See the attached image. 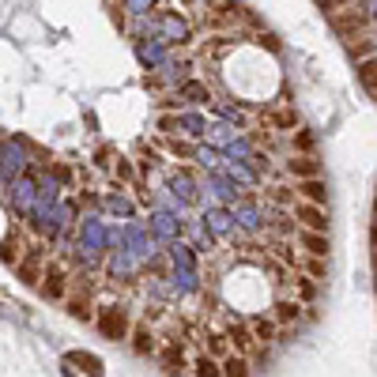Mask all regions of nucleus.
<instances>
[{
  "label": "nucleus",
  "mask_w": 377,
  "mask_h": 377,
  "mask_svg": "<svg viewBox=\"0 0 377 377\" xmlns=\"http://www.w3.org/2000/svg\"><path fill=\"white\" fill-rule=\"evenodd\" d=\"M366 23H370V8H355V4H347V8H339L332 11V27L336 34H344V38H362L366 34Z\"/></svg>",
  "instance_id": "obj_1"
},
{
  "label": "nucleus",
  "mask_w": 377,
  "mask_h": 377,
  "mask_svg": "<svg viewBox=\"0 0 377 377\" xmlns=\"http://www.w3.org/2000/svg\"><path fill=\"white\" fill-rule=\"evenodd\" d=\"M295 219L302 223V230H321V234H328V208H321V204H310V200H298L295 204Z\"/></svg>",
  "instance_id": "obj_2"
},
{
  "label": "nucleus",
  "mask_w": 377,
  "mask_h": 377,
  "mask_svg": "<svg viewBox=\"0 0 377 377\" xmlns=\"http://www.w3.org/2000/svg\"><path fill=\"white\" fill-rule=\"evenodd\" d=\"M99 328H102L109 339H125V336H129L125 310H102V313H99Z\"/></svg>",
  "instance_id": "obj_3"
},
{
  "label": "nucleus",
  "mask_w": 377,
  "mask_h": 377,
  "mask_svg": "<svg viewBox=\"0 0 377 377\" xmlns=\"http://www.w3.org/2000/svg\"><path fill=\"white\" fill-rule=\"evenodd\" d=\"M298 200H310V204H321V208H328V185H324V177H306V181H298Z\"/></svg>",
  "instance_id": "obj_4"
},
{
  "label": "nucleus",
  "mask_w": 377,
  "mask_h": 377,
  "mask_svg": "<svg viewBox=\"0 0 377 377\" xmlns=\"http://www.w3.org/2000/svg\"><path fill=\"white\" fill-rule=\"evenodd\" d=\"M298 246L306 249L310 257H328L332 241H328V234H321V230H298Z\"/></svg>",
  "instance_id": "obj_5"
},
{
  "label": "nucleus",
  "mask_w": 377,
  "mask_h": 377,
  "mask_svg": "<svg viewBox=\"0 0 377 377\" xmlns=\"http://www.w3.org/2000/svg\"><path fill=\"white\" fill-rule=\"evenodd\" d=\"M226 339H230V347L238 351V355H253V344H257V336H253V328L249 324H230V332H226Z\"/></svg>",
  "instance_id": "obj_6"
},
{
  "label": "nucleus",
  "mask_w": 377,
  "mask_h": 377,
  "mask_svg": "<svg viewBox=\"0 0 377 377\" xmlns=\"http://www.w3.org/2000/svg\"><path fill=\"white\" fill-rule=\"evenodd\" d=\"M249 328H253V336H257V344H261V347L275 344V332H279L275 317H253V321H249Z\"/></svg>",
  "instance_id": "obj_7"
},
{
  "label": "nucleus",
  "mask_w": 377,
  "mask_h": 377,
  "mask_svg": "<svg viewBox=\"0 0 377 377\" xmlns=\"http://www.w3.org/2000/svg\"><path fill=\"white\" fill-rule=\"evenodd\" d=\"M129 344L136 355H155V332L148 324H140V328H132V336H129Z\"/></svg>",
  "instance_id": "obj_8"
},
{
  "label": "nucleus",
  "mask_w": 377,
  "mask_h": 377,
  "mask_svg": "<svg viewBox=\"0 0 377 377\" xmlns=\"http://www.w3.org/2000/svg\"><path fill=\"white\" fill-rule=\"evenodd\" d=\"M268 204H275V208H295L298 204V189H290V185H268Z\"/></svg>",
  "instance_id": "obj_9"
},
{
  "label": "nucleus",
  "mask_w": 377,
  "mask_h": 377,
  "mask_svg": "<svg viewBox=\"0 0 377 377\" xmlns=\"http://www.w3.org/2000/svg\"><path fill=\"white\" fill-rule=\"evenodd\" d=\"M287 170L295 174L298 181H306V177H321V163L317 159H310V155H302V159H290Z\"/></svg>",
  "instance_id": "obj_10"
},
{
  "label": "nucleus",
  "mask_w": 377,
  "mask_h": 377,
  "mask_svg": "<svg viewBox=\"0 0 377 377\" xmlns=\"http://www.w3.org/2000/svg\"><path fill=\"white\" fill-rule=\"evenodd\" d=\"M223 377H253L249 359H246V355H238V351H230V355L223 359Z\"/></svg>",
  "instance_id": "obj_11"
},
{
  "label": "nucleus",
  "mask_w": 377,
  "mask_h": 377,
  "mask_svg": "<svg viewBox=\"0 0 377 377\" xmlns=\"http://www.w3.org/2000/svg\"><path fill=\"white\" fill-rule=\"evenodd\" d=\"M192 373L197 377H223V362H215V355H200L192 362Z\"/></svg>",
  "instance_id": "obj_12"
},
{
  "label": "nucleus",
  "mask_w": 377,
  "mask_h": 377,
  "mask_svg": "<svg viewBox=\"0 0 377 377\" xmlns=\"http://www.w3.org/2000/svg\"><path fill=\"white\" fill-rule=\"evenodd\" d=\"M272 317H275V324H279V328H287L290 321H298V317H302V306H298V302H279Z\"/></svg>",
  "instance_id": "obj_13"
},
{
  "label": "nucleus",
  "mask_w": 377,
  "mask_h": 377,
  "mask_svg": "<svg viewBox=\"0 0 377 377\" xmlns=\"http://www.w3.org/2000/svg\"><path fill=\"white\" fill-rule=\"evenodd\" d=\"M42 295H45V298H60V295H65V272H60V268H50V272H45Z\"/></svg>",
  "instance_id": "obj_14"
},
{
  "label": "nucleus",
  "mask_w": 377,
  "mask_h": 377,
  "mask_svg": "<svg viewBox=\"0 0 377 377\" xmlns=\"http://www.w3.org/2000/svg\"><path fill=\"white\" fill-rule=\"evenodd\" d=\"M359 80L366 83L370 91H377V53L366 57V60H359Z\"/></svg>",
  "instance_id": "obj_15"
},
{
  "label": "nucleus",
  "mask_w": 377,
  "mask_h": 377,
  "mask_svg": "<svg viewBox=\"0 0 377 377\" xmlns=\"http://www.w3.org/2000/svg\"><path fill=\"white\" fill-rule=\"evenodd\" d=\"M272 125H275L279 132H295V129H298V114H295V109H275V114H272Z\"/></svg>",
  "instance_id": "obj_16"
},
{
  "label": "nucleus",
  "mask_w": 377,
  "mask_h": 377,
  "mask_svg": "<svg viewBox=\"0 0 377 377\" xmlns=\"http://www.w3.org/2000/svg\"><path fill=\"white\" fill-rule=\"evenodd\" d=\"M302 268H306L310 279H328V257H306Z\"/></svg>",
  "instance_id": "obj_17"
},
{
  "label": "nucleus",
  "mask_w": 377,
  "mask_h": 377,
  "mask_svg": "<svg viewBox=\"0 0 377 377\" xmlns=\"http://www.w3.org/2000/svg\"><path fill=\"white\" fill-rule=\"evenodd\" d=\"M72 359H76V362H83V366H87V373H91V377H102V362L94 359V355H72Z\"/></svg>",
  "instance_id": "obj_18"
},
{
  "label": "nucleus",
  "mask_w": 377,
  "mask_h": 377,
  "mask_svg": "<svg viewBox=\"0 0 377 377\" xmlns=\"http://www.w3.org/2000/svg\"><path fill=\"white\" fill-rule=\"evenodd\" d=\"M208 347H212V355H219V359H226V355H230L226 336H208Z\"/></svg>",
  "instance_id": "obj_19"
},
{
  "label": "nucleus",
  "mask_w": 377,
  "mask_h": 377,
  "mask_svg": "<svg viewBox=\"0 0 377 377\" xmlns=\"http://www.w3.org/2000/svg\"><path fill=\"white\" fill-rule=\"evenodd\" d=\"M298 290H302V298H313V295H317V287H313L310 279H302V283H298Z\"/></svg>",
  "instance_id": "obj_20"
},
{
  "label": "nucleus",
  "mask_w": 377,
  "mask_h": 377,
  "mask_svg": "<svg viewBox=\"0 0 377 377\" xmlns=\"http://www.w3.org/2000/svg\"><path fill=\"white\" fill-rule=\"evenodd\" d=\"M298 148H306V151L313 148V136H310V132H298Z\"/></svg>",
  "instance_id": "obj_21"
}]
</instances>
